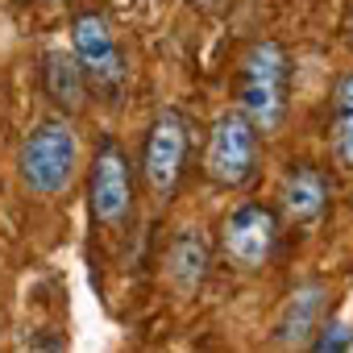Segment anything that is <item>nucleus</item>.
I'll use <instances>...</instances> for the list:
<instances>
[{"label":"nucleus","instance_id":"obj_9","mask_svg":"<svg viewBox=\"0 0 353 353\" xmlns=\"http://www.w3.org/2000/svg\"><path fill=\"white\" fill-rule=\"evenodd\" d=\"M328 212V179L312 162H295L279 183V216L295 229L320 225Z\"/></svg>","mask_w":353,"mask_h":353},{"label":"nucleus","instance_id":"obj_12","mask_svg":"<svg viewBox=\"0 0 353 353\" xmlns=\"http://www.w3.org/2000/svg\"><path fill=\"white\" fill-rule=\"evenodd\" d=\"M332 162L353 174V71H345L332 88Z\"/></svg>","mask_w":353,"mask_h":353},{"label":"nucleus","instance_id":"obj_7","mask_svg":"<svg viewBox=\"0 0 353 353\" xmlns=\"http://www.w3.org/2000/svg\"><path fill=\"white\" fill-rule=\"evenodd\" d=\"M183 162H188V121L166 108L150 121L145 141H141V174L145 188L158 204H170L183 179Z\"/></svg>","mask_w":353,"mask_h":353},{"label":"nucleus","instance_id":"obj_2","mask_svg":"<svg viewBox=\"0 0 353 353\" xmlns=\"http://www.w3.org/2000/svg\"><path fill=\"white\" fill-rule=\"evenodd\" d=\"M17 174L26 192L50 200V196H63L75 174H79V137H75V125L71 117H46L38 121L21 150H17Z\"/></svg>","mask_w":353,"mask_h":353},{"label":"nucleus","instance_id":"obj_4","mask_svg":"<svg viewBox=\"0 0 353 353\" xmlns=\"http://www.w3.org/2000/svg\"><path fill=\"white\" fill-rule=\"evenodd\" d=\"M204 174L212 188L237 192L258 174V129L245 121L241 108H229L212 121L204 145Z\"/></svg>","mask_w":353,"mask_h":353},{"label":"nucleus","instance_id":"obj_8","mask_svg":"<svg viewBox=\"0 0 353 353\" xmlns=\"http://www.w3.org/2000/svg\"><path fill=\"white\" fill-rule=\"evenodd\" d=\"M328 299H332V291H328L320 279L299 283V287L283 299V307H279V316H274V345L287 349V353L312 349L316 332H320L324 320H328Z\"/></svg>","mask_w":353,"mask_h":353},{"label":"nucleus","instance_id":"obj_13","mask_svg":"<svg viewBox=\"0 0 353 353\" xmlns=\"http://www.w3.org/2000/svg\"><path fill=\"white\" fill-rule=\"evenodd\" d=\"M312 353H353V332L345 320H324V328L312 341Z\"/></svg>","mask_w":353,"mask_h":353},{"label":"nucleus","instance_id":"obj_5","mask_svg":"<svg viewBox=\"0 0 353 353\" xmlns=\"http://www.w3.org/2000/svg\"><path fill=\"white\" fill-rule=\"evenodd\" d=\"M283 237V221L270 204H237L221 221V258L237 274H258L270 266Z\"/></svg>","mask_w":353,"mask_h":353},{"label":"nucleus","instance_id":"obj_3","mask_svg":"<svg viewBox=\"0 0 353 353\" xmlns=\"http://www.w3.org/2000/svg\"><path fill=\"white\" fill-rule=\"evenodd\" d=\"M71 54L75 63L83 67V79H88V92L104 96L108 104H117L129 88V67H125V54H121V42L108 26L104 13L96 9H83L71 17Z\"/></svg>","mask_w":353,"mask_h":353},{"label":"nucleus","instance_id":"obj_10","mask_svg":"<svg viewBox=\"0 0 353 353\" xmlns=\"http://www.w3.org/2000/svg\"><path fill=\"white\" fill-rule=\"evenodd\" d=\"M166 283L170 291L179 295V299H196L208 283V270H212V245L204 237V229H179L170 237L166 245Z\"/></svg>","mask_w":353,"mask_h":353},{"label":"nucleus","instance_id":"obj_11","mask_svg":"<svg viewBox=\"0 0 353 353\" xmlns=\"http://www.w3.org/2000/svg\"><path fill=\"white\" fill-rule=\"evenodd\" d=\"M42 92H46V100L59 108V117H75V112H83V104H88L92 92H88L83 67L75 63L71 50L50 46V50L42 54Z\"/></svg>","mask_w":353,"mask_h":353},{"label":"nucleus","instance_id":"obj_1","mask_svg":"<svg viewBox=\"0 0 353 353\" xmlns=\"http://www.w3.org/2000/svg\"><path fill=\"white\" fill-rule=\"evenodd\" d=\"M237 108L258 129V137H270L283 129L291 108V54L274 38H258L241 54V83H237Z\"/></svg>","mask_w":353,"mask_h":353},{"label":"nucleus","instance_id":"obj_6","mask_svg":"<svg viewBox=\"0 0 353 353\" xmlns=\"http://www.w3.org/2000/svg\"><path fill=\"white\" fill-rule=\"evenodd\" d=\"M88 212L104 229H125L133 221V162L112 137L96 145L88 170Z\"/></svg>","mask_w":353,"mask_h":353},{"label":"nucleus","instance_id":"obj_14","mask_svg":"<svg viewBox=\"0 0 353 353\" xmlns=\"http://www.w3.org/2000/svg\"><path fill=\"white\" fill-rule=\"evenodd\" d=\"M192 5H196V9H212V5H216V0H192Z\"/></svg>","mask_w":353,"mask_h":353}]
</instances>
